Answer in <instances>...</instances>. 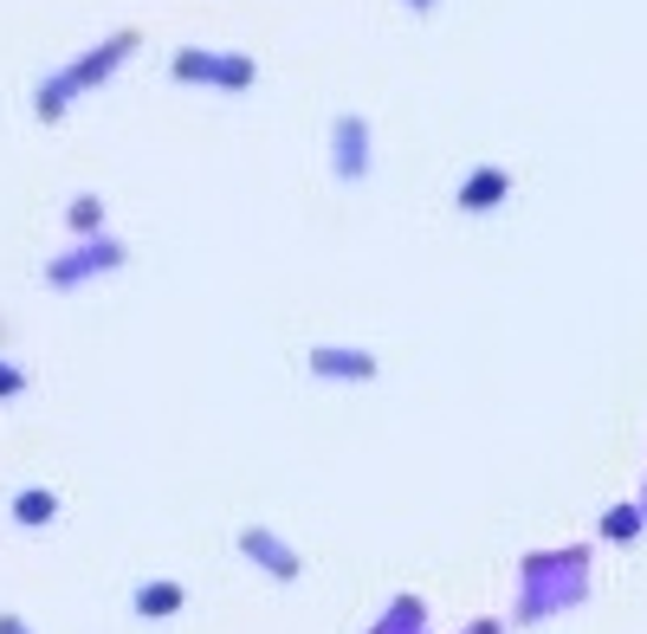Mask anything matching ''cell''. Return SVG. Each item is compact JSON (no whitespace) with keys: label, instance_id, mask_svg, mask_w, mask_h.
Instances as JSON below:
<instances>
[{"label":"cell","instance_id":"obj_19","mask_svg":"<svg viewBox=\"0 0 647 634\" xmlns=\"http://www.w3.org/2000/svg\"><path fill=\"white\" fill-rule=\"evenodd\" d=\"M642 505H647V498H642Z\"/></svg>","mask_w":647,"mask_h":634},{"label":"cell","instance_id":"obj_1","mask_svg":"<svg viewBox=\"0 0 647 634\" xmlns=\"http://www.w3.org/2000/svg\"><path fill=\"white\" fill-rule=\"evenodd\" d=\"M589 596V551H531L518 564V629L551 622Z\"/></svg>","mask_w":647,"mask_h":634},{"label":"cell","instance_id":"obj_9","mask_svg":"<svg viewBox=\"0 0 647 634\" xmlns=\"http://www.w3.org/2000/svg\"><path fill=\"white\" fill-rule=\"evenodd\" d=\"M59 511H66V498L53 493V486H20V493H13V525H20V531H53Z\"/></svg>","mask_w":647,"mask_h":634},{"label":"cell","instance_id":"obj_18","mask_svg":"<svg viewBox=\"0 0 647 634\" xmlns=\"http://www.w3.org/2000/svg\"><path fill=\"white\" fill-rule=\"evenodd\" d=\"M408 7H434V0H408Z\"/></svg>","mask_w":647,"mask_h":634},{"label":"cell","instance_id":"obj_11","mask_svg":"<svg viewBox=\"0 0 647 634\" xmlns=\"http://www.w3.org/2000/svg\"><path fill=\"white\" fill-rule=\"evenodd\" d=\"M596 531H602V544H635V538L647 531V505H642V498H628V505H609Z\"/></svg>","mask_w":647,"mask_h":634},{"label":"cell","instance_id":"obj_4","mask_svg":"<svg viewBox=\"0 0 647 634\" xmlns=\"http://www.w3.org/2000/svg\"><path fill=\"white\" fill-rule=\"evenodd\" d=\"M331 175L344 188H362L376 175V130H369L362 111H337L331 117Z\"/></svg>","mask_w":647,"mask_h":634},{"label":"cell","instance_id":"obj_7","mask_svg":"<svg viewBox=\"0 0 647 634\" xmlns=\"http://www.w3.org/2000/svg\"><path fill=\"white\" fill-rule=\"evenodd\" d=\"M511 201V169L499 162H480V169H466L460 175V188H453V208L460 214H493Z\"/></svg>","mask_w":647,"mask_h":634},{"label":"cell","instance_id":"obj_15","mask_svg":"<svg viewBox=\"0 0 647 634\" xmlns=\"http://www.w3.org/2000/svg\"><path fill=\"white\" fill-rule=\"evenodd\" d=\"M26 389H33V376H26L13 356H0V402H20Z\"/></svg>","mask_w":647,"mask_h":634},{"label":"cell","instance_id":"obj_16","mask_svg":"<svg viewBox=\"0 0 647 634\" xmlns=\"http://www.w3.org/2000/svg\"><path fill=\"white\" fill-rule=\"evenodd\" d=\"M460 634H505V622H499V615H480V622H466Z\"/></svg>","mask_w":647,"mask_h":634},{"label":"cell","instance_id":"obj_12","mask_svg":"<svg viewBox=\"0 0 647 634\" xmlns=\"http://www.w3.org/2000/svg\"><path fill=\"white\" fill-rule=\"evenodd\" d=\"M253 84H259V59H253V53H215V91L240 97V91H253Z\"/></svg>","mask_w":647,"mask_h":634},{"label":"cell","instance_id":"obj_13","mask_svg":"<svg viewBox=\"0 0 647 634\" xmlns=\"http://www.w3.org/2000/svg\"><path fill=\"white\" fill-rule=\"evenodd\" d=\"M66 227H72V240H97L104 233V195H72L66 201Z\"/></svg>","mask_w":647,"mask_h":634},{"label":"cell","instance_id":"obj_10","mask_svg":"<svg viewBox=\"0 0 647 634\" xmlns=\"http://www.w3.org/2000/svg\"><path fill=\"white\" fill-rule=\"evenodd\" d=\"M369 634H428V602L421 596H389V609L369 622Z\"/></svg>","mask_w":647,"mask_h":634},{"label":"cell","instance_id":"obj_17","mask_svg":"<svg viewBox=\"0 0 647 634\" xmlns=\"http://www.w3.org/2000/svg\"><path fill=\"white\" fill-rule=\"evenodd\" d=\"M0 634H39L26 615H0Z\"/></svg>","mask_w":647,"mask_h":634},{"label":"cell","instance_id":"obj_8","mask_svg":"<svg viewBox=\"0 0 647 634\" xmlns=\"http://www.w3.org/2000/svg\"><path fill=\"white\" fill-rule=\"evenodd\" d=\"M182 609H188V583H175V576H149V583L130 589V615L137 622H169Z\"/></svg>","mask_w":647,"mask_h":634},{"label":"cell","instance_id":"obj_14","mask_svg":"<svg viewBox=\"0 0 647 634\" xmlns=\"http://www.w3.org/2000/svg\"><path fill=\"white\" fill-rule=\"evenodd\" d=\"M169 71H175V84H215V53L208 46H182L169 59Z\"/></svg>","mask_w":647,"mask_h":634},{"label":"cell","instance_id":"obj_5","mask_svg":"<svg viewBox=\"0 0 647 634\" xmlns=\"http://www.w3.org/2000/svg\"><path fill=\"white\" fill-rule=\"evenodd\" d=\"M233 551H240L253 569H266L273 583H286V589L304 576V557L291 551L279 531H266V525H240V531H233Z\"/></svg>","mask_w":647,"mask_h":634},{"label":"cell","instance_id":"obj_3","mask_svg":"<svg viewBox=\"0 0 647 634\" xmlns=\"http://www.w3.org/2000/svg\"><path fill=\"white\" fill-rule=\"evenodd\" d=\"M124 266H130V246H124L117 233H97V240H72L66 253H53L39 279L53 285V291H78L84 279H104V273H124Z\"/></svg>","mask_w":647,"mask_h":634},{"label":"cell","instance_id":"obj_6","mask_svg":"<svg viewBox=\"0 0 647 634\" xmlns=\"http://www.w3.org/2000/svg\"><path fill=\"white\" fill-rule=\"evenodd\" d=\"M304 376L311 382H376L382 362H376V350H362V344H311L304 350Z\"/></svg>","mask_w":647,"mask_h":634},{"label":"cell","instance_id":"obj_2","mask_svg":"<svg viewBox=\"0 0 647 634\" xmlns=\"http://www.w3.org/2000/svg\"><path fill=\"white\" fill-rule=\"evenodd\" d=\"M137 46H143V33H137V26H124V33H111L104 46H91V53H78V59H72L66 71H59V78H46V84L33 91V111H39L46 124H59V117L72 111L78 97H84V91H97V84H111L117 71L130 66V59H137Z\"/></svg>","mask_w":647,"mask_h":634}]
</instances>
